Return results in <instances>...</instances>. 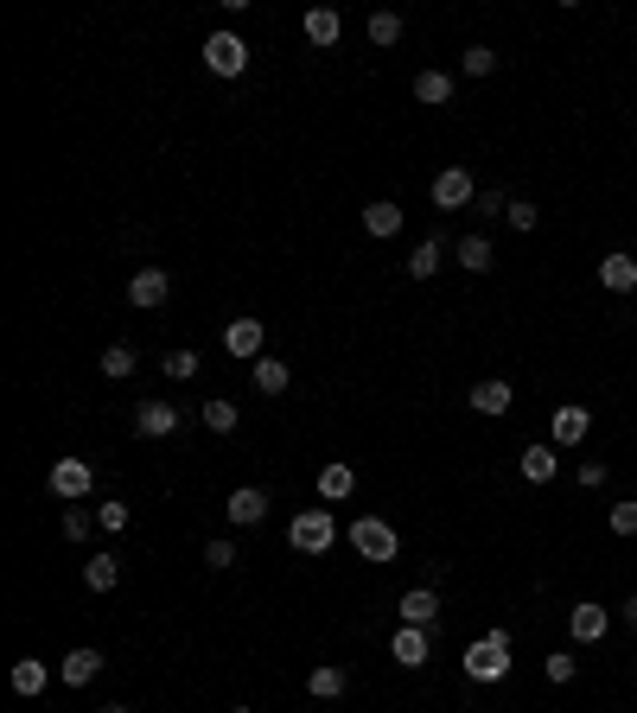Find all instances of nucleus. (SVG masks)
Masks as SVG:
<instances>
[{
	"label": "nucleus",
	"instance_id": "f257e3e1",
	"mask_svg": "<svg viewBox=\"0 0 637 713\" xmlns=\"http://www.w3.org/2000/svg\"><path fill=\"white\" fill-rule=\"evenodd\" d=\"M466 675H472V682H504V675H510V631L478 637L466 650Z\"/></svg>",
	"mask_w": 637,
	"mask_h": 713
},
{
	"label": "nucleus",
	"instance_id": "f03ea898",
	"mask_svg": "<svg viewBox=\"0 0 637 713\" xmlns=\"http://www.w3.org/2000/svg\"><path fill=\"white\" fill-rule=\"evenodd\" d=\"M332 542H338L332 510H300V516H294V529H287V548H294V554H325Z\"/></svg>",
	"mask_w": 637,
	"mask_h": 713
},
{
	"label": "nucleus",
	"instance_id": "7ed1b4c3",
	"mask_svg": "<svg viewBox=\"0 0 637 713\" xmlns=\"http://www.w3.org/2000/svg\"><path fill=\"white\" fill-rule=\"evenodd\" d=\"M45 484H51V497H64V503H83V497L96 491V465H90V459H58Z\"/></svg>",
	"mask_w": 637,
	"mask_h": 713
},
{
	"label": "nucleus",
	"instance_id": "20e7f679",
	"mask_svg": "<svg viewBox=\"0 0 637 713\" xmlns=\"http://www.w3.org/2000/svg\"><path fill=\"white\" fill-rule=\"evenodd\" d=\"M204 64H211L217 77H243V71H249L243 32H211V39H204Z\"/></svg>",
	"mask_w": 637,
	"mask_h": 713
},
{
	"label": "nucleus",
	"instance_id": "39448f33",
	"mask_svg": "<svg viewBox=\"0 0 637 713\" xmlns=\"http://www.w3.org/2000/svg\"><path fill=\"white\" fill-rule=\"evenodd\" d=\"M351 548L364 554V561H395L402 542H395V529L383 523V516H357V523H351Z\"/></svg>",
	"mask_w": 637,
	"mask_h": 713
},
{
	"label": "nucleus",
	"instance_id": "423d86ee",
	"mask_svg": "<svg viewBox=\"0 0 637 713\" xmlns=\"http://www.w3.org/2000/svg\"><path fill=\"white\" fill-rule=\"evenodd\" d=\"M223 516H230L236 529H255V523H268V491L262 484H236L230 503H223Z\"/></svg>",
	"mask_w": 637,
	"mask_h": 713
},
{
	"label": "nucleus",
	"instance_id": "0eeeda50",
	"mask_svg": "<svg viewBox=\"0 0 637 713\" xmlns=\"http://www.w3.org/2000/svg\"><path fill=\"white\" fill-rule=\"evenodd\" d=\"M434 204H440V211H466V204H478L472 172H466V166H446L440 179H434Z\"/></svg>",
	"mask_w": 637,
	"mask_h": 713
},
{
	"label": "nucleus",
	"instance_id": "6e6552de",
	"mask_svg": "<svg viewBox=\"0 0 637 713\" xmlns=\"http://www.w3.org/2000/svg\"><path fill=\"white\" fill-rule=\"evenodd\" d=\"M606 631H612V612H606V605L580 599L574 612H567V637H574V643H606Z\"/></svg>",
	"mask_w": 637,
	"mask_h": 713
},
{
	"label": "nucleus",
	"instance_id": "1a4fd4ad",
	"mask_svg": "<svg viewBox=\"0 0 637 713\" xmlns=\"http://www.w3.org/2000/svg\"><path fill=\"white\" fill-rule=\"evenodd\" d=\"M166 293H172V274H166V268H141V274L128 281V306L160 312V306H166Z\"/></svg>",
	"mask_w": 637,
	"mask_h": 713
},
{
	"label": "nucleus",
	"instance_id": "9d476101",
	"mask_svg": "<svg viewBox=\"0 0 637 713\" xmlns=\"http://www.w3.org/2000/svg\"><path fill=\"white\" fill-rule=\"evenodd\" d=\"M510 402H516V389L504 376H485V382H472V414H485V421H504L510 414Z\"/></svg>",
	"mask_w": 637,
	"mask_h": 713
},
{
	"label": "nucleus",
	"instance_id": "9b49d317",
	"mask_svg": "<svg viewBox=\"0 0 637 713\" xmlns=\"http://www.w3.org/2000/svg\"><path fill=\"white\" fill-rule=\"evenodd\" d=\"M134 433H141V440H172V433H179V408L172 402H141L134 408Z\"/></svg>",
	"mask_w": 637,
	"mask_h": 713
},
{
	"label": "nucleus",
	"instance_id": "f8f14e48",
	"mask_svg": "<svg viewBox=\"0 0 637 713\" xmlns=\"http://www.w3.org/2000/svg\"><path fill=\"white\" fill-rule=\"evenodd\" d=\"M427 650H434V643H427V631L421 624H395V637H389V656L402 669H427Z\"/></svg>",
	"mask_w": 637,
	"mask_h": 713
},
{
	"label": "nucleus",
	"instance_id": "ddd939ff",
	"mask_svg": "<svg viewBox=\"0 0 637 713\" xmlns=\"http://www.w3.org/2000/svg\"><path fill=\"white\" fill-rule=\"evenodd\" d=\"M262 344H268L262 319H230V325H223V351H230V357H262Z\"/></svg>",
	"mask_w": 637,
	"mask_h": 713
},
{
	"label": "nucleus",
	"instance_id": "4468645a",
	"mask_svg": "<svg viewBox=\"0 0 637 713\" xmlns=\"http://www.w3.org/2000/svg\"><path fill=\"white\" fill-rule=\"evenodd\" d=\"M587 427H593V408L567 402V408H555V421H548V440H555V446H580V440H587Z\"/></svg>",
	"mask_w": 637,
	"mask_h": 713
},
{
	"label": "nucleus",
	"instance_id": "2eb2a0df",
	"mask_svg": "<svg viewBox=\"0 0 637 713\" xmlns=\"http://www.w3.org/2000/svg\"><path fill=\"white\" fill-rule=\"evenodd\" d=\"M395 618H402V624H421V631H427V624L440 618V593H434V586H415V593H402Z\"/></svg>",
	"mask_w": 637,
	"mask_h": 713
},
{
	"label": "nucleus",
	"instance_id": "dca6fc26",
	"mask_svg": "<svg viewBox=\"0 0 637 713\" xmlns=\"http://www.w3.org/2000/svg\"><path fill=\"white\" fill-rule=\"evenodd\" d=\"M96 675H102V650H71V656L58 663V682H64V688H90Z\"/></svg>",
	"mask_w": 637,
	"mask_h": 713
},
{
	"label": "nucleus",
	"instance_id": "f3484780",
	"mask_svg": "<svg viewBox=\"0 0 637 713\" xmlns=\"http://www.w3.org/2000/svg\"><path fill=\"white\" fill-rule=\"evenodd\" d=\"M516 465H523V478H529V484H555V472H561V459H555V446H548V440L523 446V459H516Z\"/></svg>",
	"mask_w": 637,
	"mask_h": 713
},
{
	"label": "nucleus",
	"instance_id": "a211bd4d",
	"mask_svg": "<svg viewBox=\"0 0 637 713\" xmlns=\"http://www.w3.org/2000/svg\"><path fill=\"white\" fill-rule=\"evenodd\" d=\"M599 287H606V293H631L637 287V255H599Z\"/></svg>",
	"mask_w": 637,
	"mask_h": 713
},
{
	"label": "nucleus",
	"instance_id": "6ab92c4d",
	"mask_svg": "<svg viewBox=\"0 0 637 713\" xmlns=\"http://www.w3.org/2000/svg\"><path fill=\"white\" fill-rule=\"evenodd\" d=\"M453 255H459V268H466V274H491V268H497L491 236H478V230H472V236H459V249H453Z\"/></svg>",
	"mask_w": 637,
	"mask_h": 713
},
{
	"label": "nucleus",
	"instance_id": "aec40b11",
	"mask_svg": "<svg viewBox=\"0 0 637 713\" xmlns=\"http://www.w3.org/2000/svg\"><path fill=\"white\" fill-rule=\"evenodd\" d=\"M364 230L370 236H402V204H389V198H376V204H364Z\"/></svg>",
	"mask_w": 637,
	"mask_h": 713
},
{
	"label": "nucleus",
	"instance_id": "412c9836",
	"mask_svg": "<svg viewBox=\"0 0 637 713\" xmlns=\"http://www.w3.org/2000/svg\"><path fill=\"white\" fill-rule=\"evenodd\" d=\"M338 39H344V20H338L332 7H313V13H306V45L325 51V45H338Z\"/></svg>",
	"mask_w": 637,
	"mask_h": 713
},
{
	"label": "nucleus",
	"instance_id": "4be33fe9",
	"mask_svg": "<svg viewBox=\"0 0 637 713\" xmlns=\"http://www.w3.org/2000/svg\"><path fill=\"white\" fill-rule=\"evenodd\" d=\"M83 586H90V593H115V586H122L115 554H90V561H83Z\"/></svg>",
	"mask_w": 637,
	"mask_h": 713
},
{
	"label": "nucleus",
	"instance_id": "5701e85b",
	"mask_svg": "<svg viewBox=\"0 0 637 713\" xmlns=\"http://www.w3.org/2000/svg\"><path fill=\"white\" fill-rule=\"evenodd\" d=\"M351 491H357V472H351V465H319V497H325V503H344Z\"/></svg>",
	"mask_w": 637,
	"mask_h": 713
},
{
	"label": "nucleus",
	"instance_id": "b1692460",
	"mask_svg": "<svg viewBox=\"0 0 637 713\" xmlns=\"http://www.w3.org/2000/svg\"><path fill=\"white\" fill-rule=\"evenodd\" d=\"M45 682H51V669L39 663V656H20V663H13V694H45Z\"/></svg>",
	"mask_w": 637,
	"mask_h": 713
},
{
	"label": "nucleus",
	"instance_id": "393cba45",
	"mask_svg": "<svg viewBox=\"0 0 637 713\" xmlns=\"http://www.w3.org/2000/svg\"><path fill=\"white\" fill-rule=\"evenodd\" d=\"M415 102H427V109H446V102H453V77H446V71H421V77H415Z\"/></svg>",
	"mask_w": 637,
	"mask_h": 713
},
{
	"label": "nucleus",
	"instance_id": "a878e982",
	"mask_svg": "<svg viewBox=\"0 0 637 713\" xmlns=\"http://www.w3.org/2000/svg\"><path fill=\"white\" fill-rule=\"evenodd\" d=\"M440 262H446V249H440L434 236H427V242H415V249H408V274H415V281H434V274H440Z\"/></svg>",
	"mask_w": 637,
	"mask_h": 713
},
{
	"label": "nucleus",
	"instance_id": "bb28decb",
	"mask_svg": "<svg viewBox=\"0 0 637 713\" xmlns=\"http://www.w3.org/2000/svg\"><path fill=\"white\" fill-rule=\"evenodd\" d=\"M287 382H294V370L281 357H255V389L262 395H287Z\"/></svg>",
	"mask_w": 637,
	"mask_h": 713
},
{
	"label": "nucleus",
	"instance_id": "cd10ccee",
	"mask_svg": "<svg viewBox=\"0 0 637 713\" xmlns=\"http://www.w3.org/2000/svg\"><path fill=\"white\" fill-rule=\"evenodd\" d=\"M306 688H313L319 701H338V694H344V669L338 663H319L313 675H306Z\"/></svg>",
	"mask_w": 637,
	"mask_h": 713
},
{
	"label": "nucleus",
	"instance_id": "c85d7f7f",
	"mask_svg": "<svg viewBox=\"0 0 637 713\" xmlns=\"http://www.w3.org/2000/svg\"><path fill=\"white\" fill-rule=\"evenodd\" d=\"M236 421H243L236 402H223V395H217V402H204V427H211V433H236Z\"/></svg>",
	"mask_w": 637,
	"mask_h": 713
},
{
	"label": "nucleus",
	"instance_id": "c756f323",
	"mask_svg": "<svg viewBox=\"0 0 637 713\" xmlns=\"http://www.w3.org/2000/svg\"><path fill=\"white\" fill-rule=\"evenodd\" d=\"M134 344H109V351H102V376H134Z\"/></svg>",
	"mask_w": 637,
	"mask_h": 713
},
{
	"label": "nucleus",
	"instance_id": "7c9ffc66",
	"mask_svg": "<svg viewBox=\"0 0 637 713\" xmlns=\"http://www.w3.org/2000/svg\"><path fill=\"white\" fill-rule=\"evenodd\" d=\"M160 370H166V376H172V382H192V376H198V370H204V357H198V351H172V357H166V363H160Z\"/></svg>",
	"mask_w": 637,
	"mask_h": 713
},
{
	"label": "nucleus",
	"instance_id": "2f4dec72",
	"mask_svg": "<svg viewBox=\"0 0 637 713\" xmlns=\"http://www.w3.org/2000/svg\"><path fill=\"white\" fill-rule=\"evenodd\" d=\"M402 39V13H370V45H395Z\"/></svg>",
	"mask_w": 637,
	"mask_h": 713
},
{
	"label": "nucleus",
	"instance_id": "473e14b6",
	"mask_svg": "<svg viewBox=\"0 0 637 713\" xmlns=\"http://www.w3.org/2000/svg\"><path fill=\"white\" fill-rule=\"evenodd\" d=\"M497 71V51L491 45H466V77H491Z\"/></svg>",
	"mask_w": 637,
	"mask_h": 713
},
{
	"label": "nucleus",
	"instance_id": "72a5a7b5",
	"mask_svg": "<svg viewBox=\"0 0 637 713\" xmlns=\"http://www.w3.org/2000/svg\"><path fill=\"white\" fill-rule=\"evenodd\" d=\"M204 567H211V573L236 567V542H223V535H217V542H204Z\"/></svg>",
	"mask_w": 637,
	"mask_h": 713
},
{
	"label": "nucleus",
	"instance_id": "f704fd0d",
	"mask_svg": "<svg viewBox=\"0 0 637 713\" xmlns=\"http://www.w3.org/2000/svg\"><path fill=\"white\" fill-rule=\"evenodd\" d=\"M612 535H637V497H625V503H612Z\"/></svg>",
	"mask_w": 637,
	"mask_h": 713
},
{
	"label": "nucleus",
	"instance_id": "c9c22d12",
	"mask_svg": "<svg viewBox=\"0 0 637 713\" xmlns=\"http://www.w3.org/2000/svg\"><path fill=\"white\" fill-rule=\"evenodd\" d=\"M510 230H536V223H542V211H536V204H529V198H510Z\"/></svg>",
	"mask_w": 637,
	"mask_h": 713
},
{
	"label": "nucleus",
	"instance_id": "e433bc0d",
	"mask_svg": "<svg viewBox=\"0 0 637 713\" xmlns=\"http://www.w3.org/2000/svg\"><path fill=\"white\" fill-rule=\"evenodd\" d=\"M96 523H102V529H128V503H122V497L96 503Z\"/></svg>",
	"mask_w": 637,
	"mask_h": 713
},
{
	"label": "nucleus",
	"instance_id": "4c0bfd02",
	"mask_svg": "<svg viewBox=\"0 0 637 713\" xmlns=\"http://www.w3.org/2000/svg\"><path fill=\"white\" fill-rule=\"evenodd\" d=\"M574 675H580L574 650H555V656H548V682H574Z\"/></svg>",
	"mask_w": 637,
	"mask_h": 713
},
{
	"label": "nucleus",
	"instance_id": "58836bf2",
	"mask_svg": "<svg viewBox=\"0 0 637 713\" xmlns=\"http://www.w3.org/2000/svg\"><path fill=\"white\" fill-rule=\"evenodd\" d=\"M90 523H96L90 510H64V535H71V542H83V535H90Z\"/></svg>",
	"mask_w": 637,
	"mask_h": 713
},
{
	"label": "nucleus",
	"instance_id": "ea45409f",
	"mask_svg": "<svg viewBox=\"0 0 637 713\" xmlns=\"http://www.w3.org/2000/svg\"><path fill=\"white\" fill-rule=\"evenodd\" d=\"M580 484L599 491V484H606V459H587V465H580Z\"/></svg>",
	"mask_w": 637,
	"mask_h": 713
},
{
	"label": "nucleus",
	"instance_id": "a19ab883",
	"mask_svg": "<svg viewBox=\"0 0 637 713\" xmlns=\"http://www.w3.org/2000/svg\"><path fill=\"white\" fill-rule=\"evenodd\" d=\"M478 211L497 217V211H510V198H504V191H478Z\"/></svg>",
	"mask_w": 637,
	"mask_h": 713
},
{
	"label": "nucleus",
	"instance_id": "79ce46f5",
	"mask_svg": "<svg viewBox=\"0 0 637 713\" xmlns=\"http://www.w3.org/2000/svg\"><path fill=\"white\" fill-rule=\"evenodd\" d=\"M618 618H625V624H631V631H637V593H631L625 605H618Z\"/></svg>",
	"mask_w": 637,
	"mask_h": 713
},
{
	"label": "nucleus",
	"instance_id": "37998d69",
	"mask_svg": "<svg viewBox=\"0 0 637 713\" xmlns=\"http://www.w3.org/2000/svg\"><path fill=\"white\" fill-rule=\"evenodd\" d=\"M102 713H134V707H122V701H109V707H102Z\"/></svg>",
	"mask_w": 637,
	"mask_h": 713
},
{
	"label": "nucleus",
	"instance_id": "c03bdc74",
	"mask_svg": "<svg viewBox=\"0 0 637 713\" xmlns=\"http://www.w3.org/2000/svg\"><path fill=\"white\" fill-rule=\"evenodd\" d=\"M230 713H255V707H230Z\"/></svg>",
	"mask_w": 637,
	"mask_h": 713
},
{
	"label": "nucleus",
	"instance_id": "a18cd8bd",
	"mask_svg": "<svg viewBox=\"0 0 637 713\" xmlns=\"http://www.w3.org/2000/svg\"><path fill=\"white\" fill-rule=\"evenodd\" d=\"M631 675H637V656H631Z\"/></svg>",
	"mask_w": 637,
	"mask_h": 713
}]
</instances>
